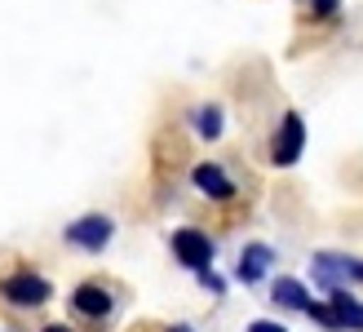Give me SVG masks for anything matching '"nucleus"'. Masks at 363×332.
Instances as JSON below:
<instances>
[{"mask_svg":"<svg viewBox=\"0 0 363 332\" xmlns=\"http://www.w3.org/2000/svg\"><path fill=\"white\" fill-rule=\"evenodd\" d=\"M45 332H71V328H67V323H49Z\"/></svg>","mask_w":363,"mask_h":332,"instance_id":"obj_14","label":"nucleus"},{"mask_svg":"<svg viewBox=\"0 0 363 332\" xmlns=\"http://www.w3.org/2000/svg\"><path fill=\"white\" fill-rule=\"evenodd\" d=\"M195 133L199 138H222V106H217V102H204V106H199L195 111Z\"/></svg>","mask_w":363,"mask_h":332,"instance_id":"obj_11","label":"nucleus"},{"mask_svg":"<svg viewBox=\"0 0 363 332\" xmlns=\"http://www.w3.org/2000/svg\"><path fill=\"white\" fill-rule=\"evenodd\" d=\"M49 292H53L49 280H45V275H35V270H18V275H9V280L0 284V297L13 301V306H45Z\"/></svg>","mask_w":363,"mask_h":332,"instance_id":"obj_4","label":"nucleus"},{"mask_svg":"<svg viewBox=\"0 0 363 332\" xmlns=\"http://www.w3.org/2000/svg\"><path fill=\"white\" fill-rule=\"evenodd\" d=\"M191 182H195V187L199 191H204L208 199H217V204H226V199H235V182L226 177V169H222V164H195V173H191Z\"/></svg>","mask_w":363,"mask_h":332,"instance_id":"obj_6","label":"nucleus"},{"mask_svg":"<svg viewBox=\"0 0 363 332\" xmlns=\"http://www.w3.org/2000/svg\"><path fill=\"white\" fill-rule=\"evenodd\" d=\"M111 235H116V221L106 213H84V217H76L67 226V244H76L84 253H102L111 244Z\"/></svg>","mask_w":363,"mask_h":332,"instance_id":"obj_2","label":"nucleus"},{"mask_svg":"<svg viewBox=\"0 0 363 332\" xmlns=\"http://www.w3.org/2000/svg\"><path fill=\"white\" fill-rule=\"evenodd\" d=\"M315 275L323 284H328V292L337 288V280H363V257H346V253H319L315 257Z\"/></svg>","mask_w":363,"mask_h":332,"instance_id":"obj_5","label":"nucleus"},{"mask_svg":"<svg viewBox=\"0 0 363 332\" xmlns=\"http://www.w3.org/2000/svg\"><path fill=\"white\" fill-rule=\"evenodd\" d=\"M328 306H333V315H337V328H341V332H363V301H359V297L333 288Z\"/></svg>","mask_w":363,"mask_h":332,"instance_id":"obj_9","label":"nucleus"},{"mask_svg":"<svg viewBox=\"0 0 363 332\" xmlns=\"http://www.w3.org/2000/svg\"><path fill=\"white\" fill-rule=\"evenodd\" d=\"M213 239L204 235V231H195V226H182V231H173V257L186 270H208L213 266Z\"/></svg>","mask_w":363,"mask_h":332,"instance_id":"obj_3","label":"nucleus"},{"mask_svg":"<svg viewBox=\"0 0 363 332\" xmlns=\"http://www.w3.org/2000/svg\"><path fill=\"white\" fill-rule=\"evenodd\" d=\"M306 151V120L297 111H284V120L275 128V138H270V164L275 169H293Z\"/></svg>","mask_w":363,"mask_h":332,"instance_id":"obj_1","label":"nucleus"},{"mask_svg":"<svg viewBox=\"0 0 363 332\" xmlns=\"http://www.w3.org/2000/svg\"><path fill=\"white\" fill-rule=\"evenodd\" d=\"M248 332H288L279 323H270V319H257V323H248Z\"/></svg>","mask_w":363,"mask_h":332,"instance_id":"obj_13","label":"nucleus"},{"mask_svg":"<svg viewBox=\"0 0 363 332\" xmlns=\"http://www.w3.org/2000/svg\"><path fill=\"white\" fill-rule=\"evenodd\" d=\"M169 332H195V328H186V323H173V328H169Z\"/></svg>","mask_w":363,"mask_h":332,"instance_id":"obj_15","label":"nucleus"},{"mask_svg":"<svg viewBox=\"0 0 363 332\" xmlns=\"http://www.w3.org/2000/svg\"><path fill=\"white\" fill-rule=\"evenodd\" d=\"M270 297H275V306H284V310H306L311 306V292H306V284L293 280V275H279L275 288H270Z\"/></svg>","mask_w":363,"mask_h":332,"instance_id":"obj_10","label":"nucleus"},{"mask_svg":"<svg viewBox=\"0 0 363 332\" xmlns=\"http://www.w3.org/2000/svg\"><path fill=\"white\" fill-rule=\"evenodd\" d=\"M270 262H275V248H270V244H248V248L240 253L235 280H240V284H257V280H266Z\"/></svg>","mask_w":363,"mask_h":332,"instance_id":"obj_8","label":"nucleus"},{"mask_svg":"<svg viewBox=\"0 0 363 332\" xmlns=\"http://www.w3.org/2000/svg\"><path fill=\"white\" fill-rule=\"evenodd\" d=\"M71 306H76L84 319H106V315H111V306H116V297L102 284H80L76 292H71Z\"/></svg>","mask_w":363,"mask_h":332,"instance_id":"obj_7","label":"nucleus"},{"mask_svg":"<svg viewBox=\"0 0 363 332\" xmlns=\"http://www.w3.org/2000/svg\"><path fill=\"white\" fill-rule=\"evenodd\" d=\"M311 5H315L319 18H333V13H337V0H311Z\"/></svg>","mask_w":363,"mask_h":332,"instance_id":"obj_12","label":"nucleus"}]
</instances>
